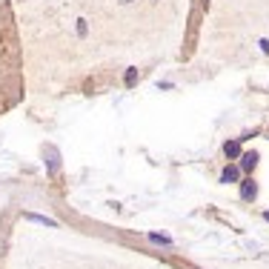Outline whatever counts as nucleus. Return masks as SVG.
<instances>
[{
    "instance_id": "obj_4",
    "label": "nucleus",
    "mask_w": 269,
    "mask_h": 269,
    "mask_svg": "<svg viewBox=\"0 0 269 269\" xmlns=\"http://www.w3.org/2000/svg\"><path fill=\"white\" fill-rule=\"evenodd\" d=\"M238 178H241V169H238V166H226L221 172V183H235Z\"/></svg>"
},
{
    "instance_id": "obj_5",
    "label": "nucleus",
    "mask_w": 269,
    "mask_h": 269,
    "mask_svg": "<svg viewBox=\"0 0 269 269\" xmlns=\"http://www.w3.org/2000/svg\"><path fill=\"white\" fill-rule=\"evenodd\" d=\"M223 152H226V158H241V143H238V141H226V143H223Z\"/></svg>"
},
{
    "instance_id": "obj_1",
    "label": "nucleus",
    "mask_w": 269,
    "mask_h": 269,
    "mask_svg": "<svg viewBox=\"0 0 269 269\" xmlns=\"http://www.w3.org/2000/svg\"><path fill=\"white\" fill-rule=\"evenodd\" d=\"M241 198L244 200H255L258 198V186L252 178H246V180H241Z\"/></svg>"
},
{
    "instance_id": "obj_3",
    "label": "nucleus",
    "mask_w": 269,
    "mask_h": 269,
    "mask_svg": "<svg viewBox=\"0 0 269 269\" xmlns=\"http://www.w3.org/2000/svg\"><path fill=\"white\" fill-rule=\"evenodd\" d=\"M43 155H49V169H52V172H58V169H60V155H58V149H55V146H46V149H43Z\"/></svg>"
},
{
    "instance_id": "obj_9",
    "label": "nucleus",
    "mask_w": 269,
    "mask_h": 269,
    "mask_svg": "<svg viewBox=\"0 0 269 269\" xmlns=\"http://www.w3.org/2000/svg\"><path fill=\"white\" fill-rule=\"evenodd\" d=\"M264 218H267V221H269V212H264Z\"/></svg>"
},
{
    "instance_id": "obj_6",
    "label": "nucleus",
    "mask_w": 269,
    "mask_h": 269,
    "mask_svg": "<svg viewBox=\"0 0 269 269\" xmlns=\"http://www.w3.org/2000/svg\"><path fill=\"white\" fill-rule=\"evenodd\" d=\"M23 218H26V221H35V223H46V226H58L52 218H46V215H35V212H26Z\"/></svg>"
},
{
    "instance_id": "obj_10",
    "label": "nucleus",
    "mask_w": 269,
    "mask_h": 269,
    "mask_svg": "<svg viewBox=\"0 0 269 269\" xmlns=\"http://www.w3.org/2000/svg\"><path fill=\"white\" fill-rule=\"evenodd\" d=\"M120 3H132V0H120Z\"/></svg>"
},
{
    "instance_id": "obj_8",
    "label": "nucleus",
    "mask_w": 269,
    "mask_h": 269,
    "mask_svg": "<svg viewBox=\"0 0 269 269\" xmlns=\"http://www.w3.org/2000/svg\"><path fill=\"white\" fill-rule=\"evenodd\" d=\"M86 32H89V26H86V20L81 17V20H78V35H81V37H86Z\"/></svg>"
},
{
    "instance_id": "obj_2",
    "label": "nucleus",
    "mask_w": 269,
    "mask_h": 269,
    "mask_svg": "<svg viewBox=\"0 0 269 269\" xmlns=\"http://www.w3.org/2000/svg\"><path fill=\"white\" fill-rule=\"evenodd\" d=\"M258 166V152H241V169L244 172H252Z\"/></svg>"
},
{
    "instance_id": "obj_7",
    "label": "nucleus",
    "mask_w": 269,
    "mask_h": 269,
    "mask_svg": "<svg viewBox=\"0 0 269 269\" xmlns=\"http://www.w3.org/2000/svg\"><path fill=\"white\" fill-rule=\"evenodd\" d=\"M149 241H152V244H161V246H172V241H169L166 235H158V232H149Z\"/></svg>"
}]
</instances>
